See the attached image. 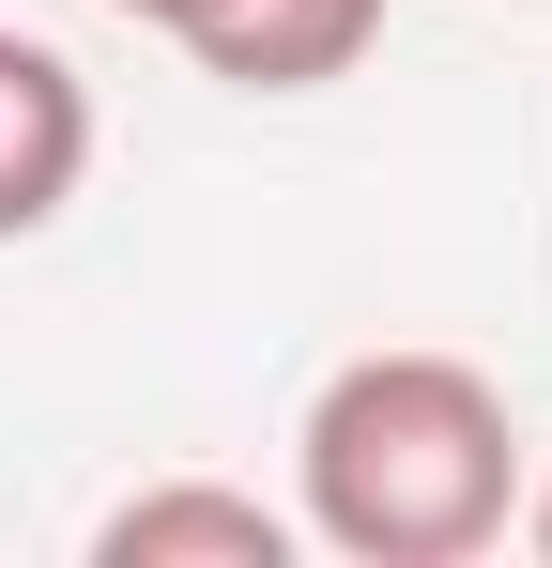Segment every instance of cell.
Wrapping results in <instances>:
<instances>
[{"label":"cell","mask_w":552,"mask_h":568,"mask_svg":"<svg viewBox=\"0 0 552 568\" xmlns=\"http://www.w3.org/2000/svg\"><path fill=\"white\" fill-rule=\"evenodd\" d=\"M108 16H139V31H170V47H184V31H200L215 0H108Z\"/></svg>","instance_id":"5"},{"label":"cell","mask_w":552,"mask_h":568,"mask_svg":"<svg viewBox=\"0 0 552 568\" xmlns=\"http://www.w3.org/2000/svg\"><path fill=\"white\" fill-rule=\"evenodd\" d=\"M522 538H538V568H552V462L522 476Z\"/></svg>","instance_id":"6"},{"label":"cell","mask_w":552,"mask_h":568,"mask_svg":"<svg viewBox=\"0 0 552 568\" xmlns=\"http://www.w3.org/2000/svg\"><path fill=\"white\" fill-rule=\"evenodd\" d=\"M92 185V78L47 31H0V246H31Z\"/></svg>","instance_id":"2"},{"label":"cell","mask_w":552,"mask_h":568,"mask_svg":"<svg viewBox=\"0 0 552 568\" xmlns=\"http://www.w3.org/2000/svg\"><path fill=\"white\" fill-rule=\"evenodd\" d=\"M368 31H384V0H215L184 31V62L231 78V93H323L368 62Z\"/></svg>","instance_id":"4"},{"label":"cell","mask_w":552,"mask_h":568,"mask_svg":"<svg viewBox=\"0 0 552 568\" xmlns=\"http://www.w3.org/2000/svg\"><path fill=\"white\" fill-rule=\"evenodd\" d=\"M522 523V430L507 384L460 354H354L292 430V538L338 568H460Z\"/></svg>","instance_id":"1"},{"label":"cell","mask_w":552,"mask_h":568,"mask_svg":"<svg viewBox=\"0 0 552 568\" xmlns=\"http://www.w3.org/2000/svg\"><path fill=\"white\" fill-rule=\"evenodd\" d=\"M92 568H292V507L215 491V476H154L92 523Z\"/></svg>","instance_id":"3"}]
</instances>
